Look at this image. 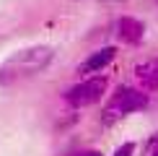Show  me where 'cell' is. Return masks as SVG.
<instances>
[{
  "label": "cell",
  "instance_id": "cell-1",
  "mask_svg": "<svg viewBox=\"0 0 158 156\" xmlns=\"http://www.w3.org/2000/svg\"><path fill=\"white\" fill-rule=\"evenodd\" d=\"M52 47H44V44H39V47H29V50H21L16 52L13 57L3 63V68H0V78L3 81H8V78H21V76H31L36 73V70L47 68L49 60H52Z\"/></svg>",
  "mask_w": 158,
  "mask_h": 156
},
{
  "label": "cell",
  "instance_id": "cell-2",
  "mask_svg": "<svg viewBox=\"0 0 158 156\" xmlns=\"http://www.w3.org/2000/svg\"><path fill=\"white\" fill-rule=\"evenodd\" d=\"M143 107H148V94H143L137 89H130V86H119L111 94V99L106 102V107H104L101 122L104 125H114L124 115H132Z\"/></svg>",
  "mask_w": 158,
  "mask_h": 156
},
{
  "label": "cell",
  "instance_id": "cell-3",
  "mask_svg": "<svg viewBox=\"0 0 158 156\" xmlns=\"http://www.w3.org/2000/svg\"><path fill=\"white\" fill-rule=\"evenodd\" d=\"M106 76H94V78H85V81L75 83L73 89L65 94V102L70 104V107L81 109V107H91V104H96L98 99H101L104 94H106Z\"/></svg>",
  "mask_w": 158,
  "mask_h": 156
},
{
  "label": "cell",
  "instance_id": "cell-4",
  "mask_svg": "<svg viewBox=\"0 0 158 156\" xmlns=\"http://www.w3.org/2000/svg\"><path fill=\"white\" fill-rule=\"evenodd\" d=\"M114 55H117V47H101V50H96L91 57H85V60L78 65V73L81 76H88V73H101L106 65L114 60Z\"/></svg>",
  "mask_w": 158,
  "mask_h": 156
},
{
  "label": "cell",
  "instance_id": "cell-5",
  "mask_svg": "<svg viewBox=\"0 0 158 156\" xmlns=\"http://www.w3.org/2000/svg\"><path fill=\"white\" fill-rule=\"evenodd\" d=\"M117 34H119V39L127 42V44H140L143 37H145V26L137 21V18H132V16H122L119 24H117Z\"/></svg>",
  "mask_w": 158,
  "mask_h": 156
},
{
  "label": "cell",
  "instance_id": "cell-6",
  "mask_svg": "<svg viewBox=\"0 0 158 156\" xmlns=\"http://www.w3.org/2000/svg\"><path fill=\"white\" fill-rule=\"evenodd\" d=\"M135 76H137V81L143 83V89H148V91L158 89V60L140 63V65L135 68Z\"/></svg>",
  "mask_w": 158,
  "mask_h": 156
},
{
  "label": "cell",
  "instance_id": "cell-7",
  "mask_svg": "<svg viewBox=\"0 0 158 156\" xmlns=\"http://www.w3.org/2000/svg\"><path fill=\"white\" fill-rule=\"evenodd\" d=\"M114 156H135V143H132V141L122 143V146L114 151Z\"/></svg>",
  "mask_w": 158,
  "mask_h": 156
},
{
  "label": "cell",
  "instance_id": "cell-8",
  "mask_svg": "<svg viewBox=\"0 0 158 156\" xmlns=\"http://www.w3.org/2000/svg\"><path fill=\"white\" fill-rule=\"evenodd\" d=\"M78 156H101V154H98V151H81Z\"/></svg>",
  "mask_w": 158,
  "mask_h": 156
},
{
  "label": "cell",
  "instance_id": "cell-9",
  "mask_svg": "<svg viewBox=\"0 0 158 156\" xmlns=\"http://www.w3.org/2000/svg\"><path fill=\"white\" fill-rule=\"evenodd\" d=\"M153 156H158V151H153Z\"/></svg>",
  "mask_w": 158,
  "mask_h": 156
}]
</instances>
